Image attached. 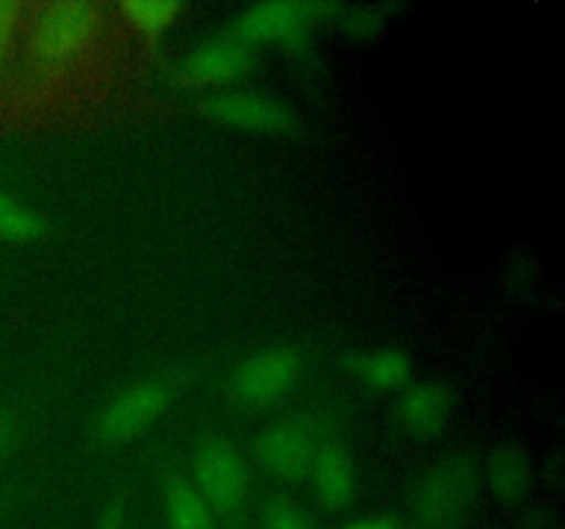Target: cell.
<instances>
[{
	"label": "cell",
	"mask_w": 565,
	"mask_h": 529,
	"mask_svg": "<svg viewBox=\"0 0 565 529\" xmlns=\"http://www.w3.org/2000/svg\"><path fill=\"white\" fill-rule=\"evenodd\" d=\"M22 22H25V6L17 0H0V61L9 53Z\"/></svg>",
	"instance_id": "e0dca14e"
},
{
	"label": "cell",
	"mask_w": 565,
	"mask_h": 529,
	"mask_svg": "<svg viewBox=\"0 0 565 529\" xmlns=\"http://www.w3.org/2000/svg\"><path fill=\"white\" fill-rule=\"evenodd\" d=\"M315 479V490L329 507H345L351 501L353 488H356V468L353 457L345 446L323 444L315 450L312 466H309Z\"/></svg>",
	"instance_id": "8fae6325"
},
{
	"label": "cell",
	"mask_w": 565,
	"mask_h": 529,
	"mask_svg": "<svg viewBox=\"0 0 565 529\" xmlns=\"http://www.w3.org/2000/svg\"><path fill=\"white\" fill-rule=\"evenodd\" d=\"M166 523L169 529H213V510L191 479L169 477L166 483Z\"/></svg>",
	"instance_id": "4fadbf2b"
},
{
	"label": "cell",
	"mask_w": 565,
	"mask_h": 529,
	"mask_svg": "<svg viewBox=\"0 0 565 529\" xmlns=\"http://www.w3.org/2000/svg\"><path fill=\"white\" fill-rule=\"evenodd\" d=\"M97 529H125V505L121 501L105 505V510L99 512Z\"/></svg>",
	"instance_id": "d6986e66"
},
{
	"label": "cell",
	"mask_w": 565,
	"mask_h": 529,
	"mask_svg": "<svg viewBox=\"0 0 565 529\" xmlns=\"http://www.w3.org/2000/svg\"><path fill=\"white\" fill-rule=\"evenodd\" d=\"M452 408V395L439 380L412 384L397 400V419L408 433L430 435L447 422Z\"/></svg>",
	"instance_id": "30bf717a"
},
{
	"label": "cell",
	"mask_w": 565,
	"mask_h": 529,
	"mask_svg": "<svg viewBox=\"0 0 565 529\" xmlns=\"http://www.w3.org/2000/svg\"><path fill=\"white\" fill-rule=\"evenodd\" d=\"M345 529H397V527L392 521H386V518H362V521L348 523Z\"/></svg>",
	"instance_id": "44dd1931"
},
{
	"label": "cell",
	"mask_w": 565,
	"mask_h": 529,
	"mask_svg": "<svg viewBox=\"0 0 565 529\" xmlns=\"http://www.w3.org/2000/svg\"><path fill=\"white\" fill-rule=\"evenodd\" d=\"M478 499V468L467 457H450L430 468L417 485L414 507L428 529H458Z\"/></svg>",
	"instance_id": "7a4b0ae2"
},
{
	"label": "cell",
	"mask_w": 565,
	"mask_h": 529,
	"mask_svg": "<svg viewBox=\"0 0 565 529\" xmlns=\"http://www.w3.org/2000/svg\"><path fill=\"white\" fill-rule=\"evenodd\" d=\"M356 375L367 384L379 386V389H395V386L406 384L412 375V358L401 347H379V350L362 353L353 361Z\"/></svg>",
	"instance_id": "5bb4252c"
},
{
	"label": "cell",
	"mask_w": 565,
	"mask_h": 529,
	"mask_svg": "<svg viewBox=\"0 0 565 529\" xmlns=\"http://www.w3.org/2000/svg\"><path fill=\"white\" fill-rule=\"evenodd\" d=\"M265 529H312L309 518L292 501H274L265 516Z\"/></svg>",
	"instance_id": "ac0fdd59"
},
{
	"label": "cell",
	"mask_w": 565,
	"mask_h": 529,
	"mask_svg": "<svg viewBox=\"0 0 565 529\" xmlns=\"http://www.w3.org/2000/svg\"><path fill=\"white\" fill-rule=\"evenodd\" d=\"M204 114L224 119L230 125L263 132H285L292 127V110L263 94H218L202 102Z\"/></svg>",
	"instance_id": "9c48e42d"
},
{
	"label": "cell",
	"mask_w": 565,
	"mask_h": 529,
	"mask_svg": "<svg viewBox=\"0 0 565 529\" xmlns=\"http://www.w3.org/2000/svg\"><path fill=\"white\" fill-rule=\"evenodd\" d=\"M11 430H14V413H11L9 408L0 406V450H3V446L9 444Z\"/></svg>",
	"instance_id": "ffe728a7"
},
{
	"label": "cell",
	"mask_w": 565,
	"mask_h": 529,
	"mask_svg": "<svg viewBox=\"0 0 565 529\" xmlns=\"http://www.w3.org/2000/svg\"><path fill=\"white\" fill-rule=\"evenodd\" d=\"M248 64H252V50L243 39H213V42L193 47L180 61L177 75L193 86H213V83H224L243 75Z\"/></svg>",
	"instance_id": "52a82bcc"
},
{
	"label": "cell",
	"mask_w": 565,
	"mask_h": 529,
	"mask_svg": "<svg viewBox=\"0 0 565 529\" xmlns=\"http://www.w3.org/2000/svg\"><path fill=\"white\" fill-rule=\"evenodd\" d=\"M489 485L502 501H519L533 485V461L519 444L497 446L489 457Z\"/></svg>",
	"instance_id": "7c38bea8"
},
{
	"label": "cell",
	"mask_w": 565,
	"mask_h": 529,
	"mask_svg": "<svg viewBox=\"0 0 565 529\" xmlns=\"http://www.w3.org/2000/svg\"><path fill=\"white\" fill-rule=\"evenodd\" d=\"M103 9L94 0H50L28 20V44L42 64H64L81 55L103 28Z\"/></svg>",
	"instance_id": "6da1fadb"
},
{
	"label": "cell",
	"mask_w": 565,
	"mask_h": 529,
	"mask_svg": "<svg viewBox=\"0 0 565 529\" xmlns=\"http://www.w3.org/2000/svg\"><path fill=\"white\" fill-rule=\"evenodd\" d=\"M119 11L132 28H138V31L158 33L177 20L180 3H177V0H125V3L119 6Z\"/></svg>",
	"instance_id": "9a60e30c"
},
{
	"label": "cell",
	"mask_w": 565,
	"mask_h": 529,
	"mask_svg": "<svg viewBox=\"0 0 565 529\" xmlns=\"http://www.w3.org/2000/svg\"><path fill=\"white\" fill-rule=\"evenodd\" d=\"M257 450L270 472L281 474V477H301L312 466L315 439L307 424L285 419V422H276L263 430Z\"/></svg>",
	"instance_id": "ba28073f"
},
{
	"label": "cell",
	"mask_w": 565,
	"mask_h": 529,
	"mask_svg": "<svg viewBox=\"0 0 565 529\" xmlns=\"http://www.w3.org/2000/svg\"><path fill=\"white\" fill-rule=\"evenodd\" d=\"M169 402V386L160 378L138 380L110 400L99 417V435L105 441H127L158 419Z\"/></svg>",
	"instance_id": "277c9868"
},
{
	"label": "cell",
	"mask_w": 565,
	"mask_h": 529,
	"mask_svg": "<svg viewBox=\"0 0 565 529\" xmlns=\"http://www.w3.org/2000/svg\"><path fill=\"white\" fill-rule=\"evenodd\" d=\"M298 375V356L292 347H265L241 364L232 375V391L243 402H270L290 389Z\"/></svg>",
	"instance_id": "5b68a950"
},
{
	"label": "cell",
	"mask_w": 565,
	"mask_h": 529,
	"mask_svg": "<svg viewBox=\"0 0 565 529\" xmlns=\"http://www.w3.org/2000/svg\"><path fill=\"white\" fill-rule=\"evenodd\" d=\"M196 490L213 512H232L243 505L248 488L246 463L224 439L204 441L196 452Z\"/></svg>",
	"instance_id": "3957f363"
},
{
	"label": "cell",
	"mask_w": 565,
	"mask_h": 529,
	"mask_svg": "<svg viewBox=\"0 0 565 529\" xmlns=\"http://www.w3.org/2000/svg\"><path fill=\"white\" fill-rule=\"evenodd\" d=\"M326 11V6L301 3V0H265L248 6L237 20L243 39L263 42H298L312 25V17Z\"/></svg>",
	"instance_id": "8992f818"
},
{
	"label": "cell",
	"mask_w": 565,
	"mask_h": 529,
	"mask_svg": "<svg viewBox=\"0 0 565 529\" xmlns=\"http://www.w3.org/2000/svg\"><path fill=\"white\" fill-rule=\"evenodd\" d=\"M44 231L42 215L33 213L31 207H25L22 202H17L14 196L0 191V235L9 237V240H33Z\"/></svg>",
	"instance_id": "2e32d148"
}]
</instances>
